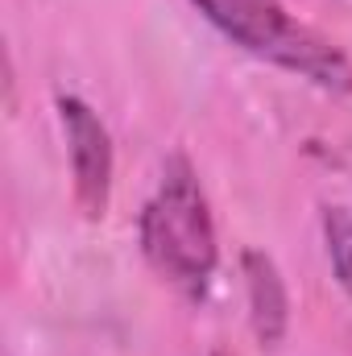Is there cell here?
<instances>
[{
	"label": "cell",
	"mask_w": 352,
	"mask_h": 356,
	"mask_svg": "<svg viewBox=\"0 0 352 356\" xmlns=\"http://www.w3.org/2000/svg\"><path fill=\"white\" fill-rule=\"evenodd\" d=\"M137 245L145 266L182 294H203L220 266L216 216L199 170L186 154H170L154 195L137 216Z\"/></svg>",
	"instance_id": "obj_1"
},
{
	"label": "cell",
	"mask_w": 352,
	"mask_h": 356,
	"mask_svg": "<svg viewBox=\"0 0 352 356\" xmlns=\"http://www.w3.org/2000/svg\"><path fill=\"white\" fill-rule=\"evenodd\" d=\"M191 4L211 29H220L245 54L278 71H290L328 95H352V58L332 38L298 21L282 0H191Z\"/></svg>",
	"instance_id": "obj_2"
},
{
	"label": "cell",
	"mask_w": 352,
	"mask_h": 356,
	"mask_svg": "<svg viewBox=\"0 0 352 356\" xmlns=\"http://www.w3.org/2000/svg\"><path fill=\"white\" fill-rule=\"evenodd\" d=\"M54 112H58V129H63V141H67L75 207L83 211V220H104L108 203H112V178H116L112 133H108V124L99 120V112L83 95L58 91Z\"/></svg>",
	"instance_id": "obj_3"
},
{
	"label": "cell",
	"mask_w": 352,
	"mask_h": 356,
	"mask_svg": "<svg viewBox=\"0 0 352 356\" xmlns=\"http://www.w3.org/2000/svg\"><path fill=\"white\" fill-rule=\"evenodd\" d=\"M241 282H245V307H249V327L262 348H273L290 332V290L278 261L265 249H241Z\"/></svg>",
	"instance_id": "obj_4"
},
{
	"label": "cell",
	"mask_w": 352,
	"mask_h": 356,
	"mask_svg": "<svg viewBox=\"0 0 352 356\" xmlns=\"http://www.w3.org/2000/svg\"><path fill=\"white\" fill-rule=\"evenodd\" d=\"M319 232H323V253H328L332 277L352 302V207L328 203L319 211Z\"/></svg>",
	"instance_id": "obj_5"
},
{
	"label": "cell",
	"mask_w": 352,
	"mask_h": 356,
	"mask_svg": "<svg viewBox=\"0 0 352 356\" xmlns=\"http://www.w3.org/2000/svg\"><path fill=\"white\" fill-rule=\"evenodd\" d=\"M211 356H228V353H211Z\"/></svg>",
	"instance_id": "obj_6"
}]
</instances>
